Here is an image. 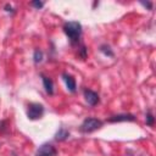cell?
Instances as JSON below:
<instances>
[{"label": "cell", "instance_id": "52a82bcc", "mask_svg": "<svg viewBox=\"0 0 156 156\" xmlns=\"http://www.w3.org/2000/svg\"><path fill=\"white\" fill-rule=\"evenodd\" d=\"M62 78H63V80H65V83H66L67 89H68L69 91L74 93V91H76V79H74L71 74H68V73H63V74H62Z\"/></svg>", "mask_w": 156, "mask_h": 156}, {"label": "cell", "instance_id": "9c48e42d", "mask_svg": "<svg viewBox=\"0 0 156 156\" xmlns=\"http://www.w3.org/2000/svg\"><path fill=\"white\" fill-rule=\"evenodd\" d=\"M68 136H69V132H68L66 128H63V127H61V128L56 132V134H55V139H56V140H60V141L66 140Z\"/></svg>", "mask_w": 156, "mask_h": 156}, {"label": "cell", "instance_id": "6da1fadb", "mask_svg": "<svg viewBox=\"0 0 156 156\" xmlns=\"http://www.w3.org/2000/svg\"><path fill=\"white\" fill-rule=\"evenodd\" d=\"M63 32L68 37L72 44H77L82 35V24L77 21L66 22L63 26Z\"/></svg>", "mask_w": 156, "mask_h": 156}, {"label": "cell", "instance_id": "30bf717a", "mask_svg": "<svg viewBox=\"0 0 156 156\" xmlns=\"http://www.w3.org/2000/svg\"><path fill=\"white\" fill-rule=\"evenodd\" d=\"M33 58H34V62H35V63L41 62V60H43V51H41V50H39V49H37V50L34 51Z\"/></svg>", "mask_w": 156, "mask_h": 156}, {"label": "cell", "instance_id": "7c38bea8", "mask_svg": "<svg viewBox=\"0 0 156 156\" xmlns=\"http://www.w3.org/2000/svg\"><path fill=\"white\" fill-rule=\"evenodd\" d=\"M146 124L147 126H154V116L150 111L146 113Z\"/></svg>", "mask_w": 156, "mask_h": 156}, {"label": "cell", "instance_id": "8992f818", "mask_svg": "<svg viewBox=\"0 0 156 156\" xmlns=\"http://www.w3.org/2000/svg\"><path fill=\"white\" fill-rule=\"evenodd\" d=\"M126 121L133 122V121H135V117L129 113H123V115H116V116H112L108 118V122H126Z\"/></svg>", "mask_w": 156, "mask_h": 156}, {"label": "cell", "instance_id": "9a60e30c", "mask_svg": "<svg viewBox=\"0 0 156 156\" xmlns=\"http://www.w3.org/2000/svg\"><path fill=\"white\" fill-rule=\"evenodd\" d=\"M5 9H6V11H7V12H12V11H13V10H12V7H11V5H9V4L5 6Z\"/></svg>", "mask_w": 156, "mask_h": 156}, {"label": "cell", "instance_id": "277c9868", "mask_svg": "<svg viewBox=\"0 0 156 156\" xmlns=\"http://www.w3.org/2000/svg\"><path fill=\"white\" fill-rule=\"evenodd\" d=\"M57 151L55 149V146H52L51 144H43L38 147L35 156H56Z\"/></svg>", "mask_w": 156, "mask_h": 156}, {"label": "cell", "instance_id": "ba28073f", "mask_svg": "<svg viewBox=\"0 0 156 156\" xmlns=\"http://www.w3.org/2000/svg\"><path fill=\"white\" fill-rule=\"evenodd\" d=\"M41 79H43V84H44L45 91L51 95V94L54 93V84H52V80H51L49 77L44 76V74H41Z\"/></svg>", "mask_w": 156, "mask_h": 156}, {"label": "cell", "instance_id": "4fadbf2b", "mask_svg": "<svg viewBox=\"0 0 156 156\" xmlns=\"http://www.w3.org/2000/svg\"><path fill=\"white\" fill-rule=\"evenodd\" d=\"M30 5L34 6L35 9H41V7L44 6V2H41V1H32Z\"/></svg>", "mask_w": 156, "mask_h": 156}, {"label": "cell", "instance_id": "3957f363", "mask_svg": "<svg viewBox=\"0 0 156 156\" xmlns=\"http://www.w3.org/2000/svg\"><path fill=\"white\" fill-rule=\"evenodd\" d=\"M44 115V106L41 104H37V102H32L28 105V110H27V116L29 119L34 121V119H39L41 116Z\"/></svg>", "mask_w": 156, "mask_h": 156}, {"label": "cell", "instance_id": "7a4b0ae2", "mask_svg": "<svg viewBox=\"0 0 156 156\" xmlns=\"http://www.w3.org/2000/svg\"><path fill=\"white\" fill-rule=\"evenodd\" d=\"M102 126V122L98 118H94V117H89V118H85L83 121V123L80 124V132L83 133H91L96 129H99L100 127Z\"/></svg>", "mask_w": 156, "mask_h": 156}, {"label": "cell", "instance_id": "8fae6325", "mask_svg": "<svg viewBox=\"0 0 156 156\" xmlns=\"http://www.w3.org/2000/svg\"><path fill=\"white\" fill-rule=\"evenodd\" d=\"M100 51H101V52H104L106 56H110V57H112V56H113V52L111 51L110 46H107V45H102V46L100 48Z\"/></svg>", "mask_w": 156, "mask_h": 156}, {"label": "cell", "instance_id": "5b68a950", "mask_svg": "<svg viewBox=\"0 0 156 156\" xmlns=\"http://www.w3.org/2000/svg\"><path fill=\"white\" fill-rule=\"evenodd\" d=\"M84 98H85V101L90 106H95L99 102V95H98V93H95V91H93L90 89H85L84 90Z\"/></svg>", "mask_w": 156, "mask_h": 156}, {"label": "cell", "instance_id": "5bb4252c", "mask_svg": "<svg viewBox=\"0 0 156 156\" xmlns=\"http://www.w3.org/2000/svg\"><path fill=\"white\" fill-rule=\"evenodd\" d=\"M143 5H144V6H146V7H149L150 10L152 9V4H151V2H143Z\"/></svg>", "mask_w": 156, "mask_h": 156}]
</instances>
